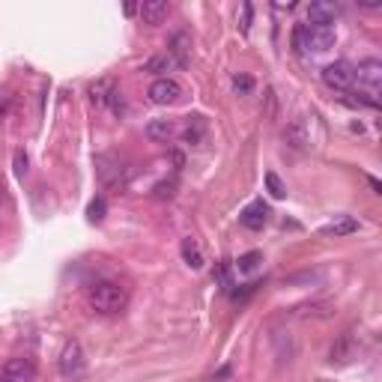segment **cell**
I'll return each instance as SVG.
<instances>
[{"label": "cell", "instance_id": "1", "mask_svg": "<svg viewBox=\"0 0 382 382\" xmlns=\"http://www.w3.org/2000/svg\"><path fill=\"white\" fill-rule=\"evenodd\" d=\"M87 301H90V308H93V310L110 317V314H119V310H126L128 293H126V287L114 284V281H99V284L90 287Z\"/></svg>", "mask_w": 382, "mask_h": 382}, {"label": "cell", "instance_id": "2", "mask_svg": "<svg viewBox=\"0 0 382 382\" xmlns=\"http://www.w3.org/2000/svg\"><path fill=\"white\" fill-rule=\"evenodd\" d=\"M323 84H326L329 90H338V93H347V90L356 84V66L347 63V60L329 63V66L323 69Z\"/></svg>", "mask_w": 382, "mask_h": 382}, {"label": "cell", "instance_id": "3", "mask_svg": "<svg viewBox=\"0 0 382 382\" xmlns=\"http://www.w3.org/2000/svg\"><path fill=\"white\" fill-rule=\"evenodd\" d=\"M60 374H63L66 379H78L87 370V358H84V349L78 340H69V344L63 347V353H60Z\"/></svg>", "mask_w": 382, "mask_h": 382}, {"label": "cell", "instance_id": "4", "mask_svg": "<svg viewBox=\"0 0 382 382\" xmlns=\"http://www.w3.org/2000/svg\"><path fill=\"white\" fill-rule=\"evenodd\" d=\"M149 99H153L156 105H176L179 99H183V84L176 81V78H156L153 84H149Z\"/></svg>", "mask_w": 382, "mask_h": 382}, {"label": "cell", "instance_id": "5", "mask_svg": "<svg viewBox=\"0 0 382 382\" xmlns=\"http://www.w3.org/2000/svg\"><path fill=\"white\" fill-rule=\"evenodd\" d=\"M96 176L105 188H123L126 185V176H123V167L114 156H96Z\"/></svg>", "mask_w": 382, "mask_h": 382}, {"label": "cell", "instance_id": "6", "mask_svg": "<svg viewBox=\"0 0 382 382\" xmlns=\"http://www.w3.org/2000/svg\"><path fill=\"white\" fill-rule=\"evenodd\" d=\"M0 374H3V382H33L36 365L30 358H9Z\"/></svg>", "mask_w": 382, "mask_h": 382}, {"label": "cell", "instance_id": "7", "mask_svg": "<svg viewBox=\"0 0 382 382\" xmlns=\"http://www.w3.org/2000/svg\"><path fill=\"white\" fill-rule=\"evenodd\" d=\"M338 15H340V6L331 3V0H317V3L308 6V22L317 27H331Z\"/></svg>", "mask_w": 382, "mask_h": 382}, {"label": "cell", "instance_id": "8", "mask_svg": "<svg viewBox=\"0 0 382 382\" xmlns=\"http://www.w3.org/2000/svg\"><path fill=\"white\" fill-rule=\"evenodd\" d=\"M269 206L263 204V200H254V204H248L242 213H239V221H242L245 230H263L269 224Z\"/></svg>", "mask_w": 382, "mask_h": 382}, {"label": "cell", "instance_id": "9", "mask_svg": "<svg viewBox=\"0 0 382 382\" xmlns=\"http://www.w3.org/2000/svg\"><path fill=\"white\" fill-rule=\"evenodd\" d=\"M356 78L367 87V93L374 96L379 90V84H382V63H379V60H365V63H358Z\"/></svg>", "mask_w": 382, "mask_h": 382}, {"label": "cell", "instance_id": "10", "mask_svg": "<svg viewBox=\"0 0 382 382\" xmlns=\"http://www.w3.org/2000/svg\"><path fill=\"white\" fill-rule=\"evenodd\" d=\"M284 140L293 149H310V128H308V117H299L293 123L287 126L284 132Z\"/></svg>", "mask_w": 382, "mask_h": 382}, {"label": "cell", "instance_id": "11", "mask_svg": "<svg viewBox=\"0 0 382 382\" xmlns=\"http://www.w3.org/2000/svg\"><path fill=\"white\" fill-rule=\"evenodd\" d=\"M335 27H317V24H308V48L310 51H329L335 45Z\"/></svg>", "mask_w": 382, "mask_h": 382}, {"label": "cell", "instance_id": "12", "mask_svg": "<svg viewBox=\"0 0 382 382\" xmlns=\"http://www.w3.org/2000/svg\"><path fill=\"white\" fill-rule=\"evenodd\" d=\"M167 57L174 60L176 66H188V60H191V36L188 33H176L167 42Z\"/></svg>", "mask_w": 382, "mask_h": 382}, {"label": "cell", "instance_id": "13", "mask_svg": "<svg viewBox=\"0 0 382 382\" xmlns=\"http://www.w3.org/2000/svg\"><path fill=\"white\" fill-rule=\"evenodd\" d=\"M358 230V221L356 218H349V215H338L335 221H329V224L319 227V233L323 236H349V233H356Z\"/></svg>", "mask_w": 382, "mask_h": 382}, {"label": "cell", "instance_id": "14", "mask_svg": "<svg viewBox=\"0 0 382 382\" xmlns=\"http://www.w3.org/2000/svg\"><path fill=\"white\" fill-rule=\"evenodd\" d=\"M138 13H140V18H144V24H162L170 15V6L165 3V0H147Z\"/></svg>", "mask_w": 382, "mask_h": 382}, {"label": "cell", "instance_id": "15", "mask_svg": "<svg viewBox=\"0 0 382 382\" xmlns=\"http://www.w3.org/2000/svg\"><path fill=\"white\" fill-rule=\"evenodd\" d=\"M353 356H356V340H353V335H340L338 344L331 347L329 361H331V365H347V361L353 358Z\"/></svg>", "mask_w": 382, "mask_h": 382}, {"label": "cell", "instance_id": "16", "mask_svg": "<svg viewBox=\"0 0 382 382\" xmlns=\"http://www.w3.org/2000/svg\"><path fill=\"white\" fill-rule=\"evenodd\" d=\"M174 135H176V126L170 123V119H149V126H147V138L149 140H156V144H167Z\"/></svg>", "mask_w": 382, "mask_h": 382}, {"label": "cell", "instance_id": "17", "mask_svg": "<svg viewBox=\"0 0 382 382\" xmlns=\"http://www.w3.org/2000/svg\"><path fill=\"white\" fill-rule=\"evenodd\" d=\"M204 138H206V123H204V117H188L185 126H183V140H185L188 147H194V144H200Z\"/></svg>", "mask_w": 382, "mask_h": 382}, {"label": "cell", "instance_id": "18", "mask_svg": "<svg viewBox=\"0 0 382 382\" xmlns=\"http://www.w3.org/2000/svg\"><path fill=\"white\" fill-rule=\"evenodd\" d=\"M114 81H108V78H102V81H96L93 87H90V102H93L96 108H105L110 102V96H114Z\"/></svg>", "mask_w": 382, "mask_h": 382}, {"label": "cell", "instance_id": "19", "mask_svg": "<svg viewBox=\"0 0 382 382\" xmlns=\"http://www.w3.org/2000/svg\"><path fill=\"white\" fill-rule=\"evenodd\" d=\"M183 260L191 266V269H200L204 266V254H200V245L194 242V239H183Z\"/></svg>", "mask_w": 382, "mask_h": 382}, {"label": "cell", "instance_id": "20", "mask_svg": "<svg viewBox=\"0 0 382 382\" xmlns=\"http://www.w3.org/2000/svg\"><path fill=\"white\" fill-rule=\"evenodd\" d=\"M299 317H317V319H326L331 317V305H326V301H314V305H301L296 308Z\"/></svg>", "mask_w": 382, "mask_h": 382}, {"label": "cell", "instance_id": "21", "mask_svg": "<svg viewBox=\"0 0 382 382\" xmlns=\"http://www.w3.org/2000/svg\"><path fill=\"white\" fill-rule=\"evenodd\" d=\"M266 188H269V194H272L275 200L287 197V185L281 183V176H278V174H272V170H269V174H266Z\"/></svg>", "mask_w": 382, "mask_h": 382}, {"label": "cell", "instance_id": "22", "mask_svg": "<svg viewBox=\"0 0 382 382\" xmlns=\"http://www.w3.org/2000/svg\"><path fill=\"white\" fill-rule=\"evenodd\" d=\"M263 263V254H260V251H251V254H242L239 257V272H254V269Z\"/></svg>", "mask_w": 382, "mask_h": 382}, {"label": "cell", "instance_id": "23", "mask_svg": "<svg viewBox=\"0 0 382 382\" xmlns=\"http://www.w3.org/2000/svg\"><path fill=\"white\" fill-rule=\"evenodd\" d=\"M293 48L299 54H308L310 48H308V24H296L293 30Z\"/></svg>", "mask_w": 382, "mask_h": 382}, {"label": "cell", "instance_id": "24", "mask_svg": "<svg viewBox=\"0 0 382 382\" xmlns=\"http://www.w3.org/2000/svg\"><path fill=\"white\" fill-rule=\"evenodd\" d=\"M176 63L170 60L167 54H162V57H153V60H147V72H170Z\"/></svg>", "mask_w": 382, "mask_h": 382}, {"label": "cell", "instance_id": "25", "mask_svg": "<svg viewBox=\"0 0 382 382\" xmlns=\"http://www.w3.org/2000/svg\"><path fill=\"white\" fill-rule=\"evenodd\" d=\"M108 213V204H105V197H96V200H90V206H87V218L90 221H102Z\"/></svg>", "mask_w": 382, "mask_h": 382}, {"label": "cell", "instance_id": "26", "mask_svg": "<svg viewBox=\"0 0 382 382\" xmlns=\"http://www.w3.org/2000/svg\"><path fill=\"white\" fill-rule=\"evenodd\" d=\"M233 90H236L239 96H248L251 90H254V81H251L248 75H236V78H233Z\"/></svg>", "mask_w": 382, "mask_h": 382}, {"label": "cell", "instance_id": "27", "mask_svg": "<svg viewBox=\"0 0 382 382\" xmlns=\"http://www.w3.org/2000/svg\"><path fill=\"white\" fill-rule=\"evenodd\" d=\"M174 188H176V183H174V179H170V183H158L156 185V197H174Z\"/></svg>", "mask_w": 382, "mask_h": 382}, {"label": "cell", "instance_id": "28", "mask_svg": "<svg viewBox=\"0 0 382 382\" xmlns=\"http://www.w3.org/2000/svg\"><path fill=\"white\" fill-rule=\"evenodd\" d=\"M110 108L117 110V114H126V99H123V93L119 90H114V96H110V102H108Z\"/></svg>", "mask_w": 382, "mask_h": 382}, {"label": "cell", "instance_id": "29", "mask_svg": "<svg viewBox=\"0 0 382 382\" xmlns=\"http://www.w3.org/2000/svg\"><path fill=\"white\" fill-rule=\"evenodd\" d=\"M15 174L18 176L27 174V153H24V149H18V153H15Z\"/></svg>", "mask_w": 382, "mask_h": 382}, {"label": "cell", "instance_id": "30", "mask_svg": "<svg viewBox=\"0 0 382 382\" xmlns=\"http://www.w3.org/2000/svg\"><path fill=\"white\" fill-rule=\"evenodd\" d=\"M251 30V3L242 6V33H248Z\"/></svg>", "mask_w": 382, "mask_h": 382}, {"label": "cell", "instance_id": "31", "mask_svg": "<svg viewBox=\"0 0 382 382\" xmlns=\"http://www.w3.org/2000/svg\"><path fill=\"white\" fill-rule=\"evenodd\" d=\"M230 374H233L230 367H221L218 374H213V379H209V382H224V379H230Z\"/></svg>", "mask_w": 382, "mask_h": 382}, {"label": "cell", "instance_id": "32", "mask_svg": "<svg viewBox=\"0 0 382 382\" xmlns=\"http://www.w3.org/2000/svg\"><path fill=\"white\" fill-rule=\"evenodd\" d=\"M6 105H9V99H0V117L6 114Z\"/></svg>", "mask_w": 382, "mask_h": 382}, {"label": "cell", "instance_id": "33", "mask_svg": "<svg viewBox=\"0 0 382 382\" xmlns=\"http://www.w3.org/2000/svg\"><path fill=\"white\" fill-rule=\"evenodd\" d=\"M0 194H3V179H0Z\"/></svg>", "mask_w": 382, "mask_h": 382}]
</instances>
